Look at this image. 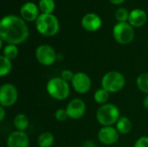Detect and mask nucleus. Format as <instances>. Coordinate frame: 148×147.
Here are the masks:
<instances>
[{"mask_svg": "<svg viewBox=\"0 0 148 147\" xmlns=\"http://www.w3.org/2000/svg\"><path fill=\"white\" fill-rule=\"evenodd\" d=\"M114 40L120 44H129L134 38L133 26L129 23H118L113 29Z\"/></svg>", "mask_w": 148, "mask_h": 147, "instance_id": "6", "label": "nucleus"}, {"mask_svg": "<svg viewBox=\"0 0 148 147\" xmlns=\"http://www.w3.org/2000/svg\"><path fill=\"white\" fill-rule=\"evenodd\" d=\"M55 117L58 121H65L69 118V115H68V113H67L66 109L59 108V109H57L56 111Z\"/></svg>", "mask_w": 148, "mask_h": 147, "instance_id": "25", "label": "nucleus"}, {"mask_svg": "<svg viewBox=\"0 0 148 147\" xmlns=\"http://www.w3.org/2000/svg\"><path fill=\"white\" fill-rule=\"evenodd\" d=\"M115 125H116L115 128L117 129L119 133H121V134L129 133L133 128L131 120L127 117H121Z\"/></svg>", "mask_w": 148, "mask_h": 147, "instance_id": "16", "label": "nucleus"}, {"mask_svg": "<svg viewBox=\"0 0 148 147\" xmlns=\"http://www.w3.org/2000/svg\"><path fill=\"white\" fill-rule=\"evenodd\" d=\"M37 31L44 36H53L59 31V21L53 14H41L36 21Z\"/></svg>", "mask_w": 148, "mask_h": 147, "instance_id": "2", "label": "nucleus"}, {"mask_svg": "<svg viewBox=\"0 0 148 147\" xmlns=\"http://www.w3.org/2000/svg\"><path fill=\"white\" fill-rule=\"evenodd\" d=\"M66 111L70 119L79 120L85 114L86 104L81 99H74L68 104Z\"/></svg>", "mask_w": 148, "mask_h": 147, "instance_id": "11", "label": "nucleus"}, {"mask_svg": "<svg viewBox=\"0 0 148 147\" xmlns=\"http://www.w3.org/2000/svg\"><path fill=\"white\" fill-rule=\"evenodd\" d=\"M12 69V63L11 61L8 58L4 57L3 55L0 56V76H4L10 74Z\"/></svg>", "mask_w": 148, "mask_h": 147, "instance_id": "19", "label": "nucleus"}, {"mask_svg": "<svg viewBox=\"0 0 148 147\" xmlns=\"http://www.w3.org/2000/svg\"><path fill=\"white\" fill-rule=\"evenodd\" d=\"M17 55H18V49L16 45L14 44H8L7 46L4 47L3 50V55L10 61L16 59Z\"/></svg>", "mask_w": 148, "mask_h": 147, "instance_id": "22", "label": "nucleus"}, {"mask_svg": "<svg viewBox=\"0 0 148 147\" xmlns=\"http://www.w3.org/2000/svg\"><path fill=\"white\" fill-rule=\"evenodd\" d=\"M126 84L124 75L118 71L108 72L101 79V88L108 93H117L121 91Z\"/></svg>", "mask_w": 148, "mask_h": 147, "instance_id": "5", "label": "nucleus"}, {"mask_svg": "<svg viewBox=\"0 0 148 147\" xmlns=\"http://www.w3.org/2000/svg\"><path fill=\"white\" fill-rule=\"evenodd\" d=\"M113 4H115V5H117V4H121L122 3H124L125 2V0H109Z\"/></svg>", "mask_w": 148, "mask_h": 147, "instance_id": "30", "label": "nucleus"}, {"mask_svg": "<svg viewBox=\"0 0 148 147\" xmlns=\"http://www.w3.org/2000/svg\"><path fill=\"white\" fill-rule=\"evenodd\" d=\"M120 118L119 108L111 103L101 106L96 113V120L103 126H110L116 124Z\"/></svg>", "mask_w": 148, "mask_h": 147, "instance_id": "3", "label": "nucleus"}, {"mask_svg": "<svg viewBox=\"0 0 148 147\" xmlns=\"http://www.w3.org/2000/svg\"><path fill=\"white\" fill-rule=\"evenodd\" d=\"M5 117V110L3 107H0V121H3Z\"/></svg>", "mask_w": 148, "mask_h": 147, "instance_id": "29", "label": "nucleus"}, {"mask_svg": "<svg viewBox=\"0 0 148 147\" xmlns=\"http://www.w3.org/2000/svg\"><path fill=\"white\" fill-rule=\"evenodd\" d=\"M48 94L55 100L62 101L67 99L70 94V88L69 82L61 77L50 79L46 86Z\"/></svg>", "mask_w": 148, "mask_h": 147, "instance_id": "4", "label": "nucleus"}, {"mask_svg": "<svg viewBox=\"0 0 148 147\" xmlns=\"http://www.w3.org/2000/svg\"><path fill=\"white\" fill-rule=\"evenodd\" d=\"M134 147H148V137H141L134 144Z\"/></svg>", "mask_w": 148, "mask_h": 147, "instance_id": "27", "label": "nucleus"}, {"mask_svg": "<svg viewBox=\"0 0 148 147\" xmlns=\"http://www.w3.org/2000/svg\"><path fill=\"white\" fill-rule=\"evenodd\" d=\"M119 132L116 128L110 126H102L98 133V139L101 143L111 146L115 144L119 139Z\"/></svg>", "mask_w": 148, "mask_h": 147, "instance_id": "10", "label": "nucleus"}, {"mask_svg": "<svg viewBox=\"0 0 148 147\" xmlns=\"http://www.w3.org/2000/svg\"><path fill=\"white\" fill-rule=\"evenodd\" d=\"M0 37L8 44L17 45L24 42L29 37V29L25 21L14 15L4 16L0 22Z\"/></svg>", "mask_w": 148, "mask_h": 147, "instance_id": "1", "label": "nucleus"}, {"mask_svg": "<svg viewBox=\"0 0 148 147\" xmlns=\"http://www.w3.org/2000/svg\"><path fill=\"white\" fill-rule=\"evenodd\" d=\"M29 139L24 132L15 131L11 133L7 139L8 147H29Z\"/></svg>", "mask_w": 148, "mask_h": 147, "instance_id": "12", "label": "nucleus"}, {"mask_svg": "<svg viewBox=\"0 0 148 147\" xmlns=\"http://www.w3.org/2000/svg\"><path fill=\"white\" fill-rule=\"evenodd\" d=\"M56 8V3L54 0H40L39 9L44 14H52Z\"/></svg>", "mask_w": 148, "mask_h": 147, "instance_id": "20", "label": "nucleus"}, {"mask_svg": "<svg viewBox=\"0 0 148 147\" xmlns=\"http://www.w3.org/2000/svg\"><path fill=\"white\" fill-rule=\"evenodd\" d=\"M81 147H97V146H96V145L95 144V142H94V141H92V140H86V141H84V142L82 144Z\"/></svg>", "mask_w": 148, "mask_h": 147, "instance_id": "28", "label": "nucleus"}, {"mask_svg": "<svg viewBox=\"0 0 148 147\" xmlns=\"http://www.w3.org/2000/svg\"><path fill=\"white\" fill-rule=\"evenodd\" d=\"M147 20V15L141 9H134L129 13L128 22L133 27H142Z\"/></svg>", "mask_w": 148, "mask_h": 147, "instance_id": "15", "label": "nucleus"}, {"mask_svg": "<svg viewBox=\"0 0 148 147\" xmlns=\"http://www.w3.org/2000/svg\"><path fill=\"white\" fill-rule=\"evenodd\" d=\"M109 94L110 93H108L107 90H105L102 88L100 89H97L94 94L95 101L98 104H106V102L108 101L109 98Z\"/></svg>", "mask_w": 148, "mask_h": 147, "instance_id": "23", "label": "nucleus"}, {"mask_svg": "<svg viewBox=\"0 0 148 147\" xmlns=\"http://www.w3.org/2000/svg\"><path fill=\"white\" fill-rule=\"evenodd\" d=\"M82 26L87 31H96L101 26V19L98 15L95 13L86 14L82 19Z\"/></svg>", "mask_w": 148, "mask_h": 147, "instance_id": "13", "label": "nucleus"}, {"mask_svg": "<svg viewBox=\"0 0 148 147\" xmlns=\"http://www.w3.org/2000/svg\"><path fill=\"white\" fill-rule=\"evenodd\" d=\"M20 14H21L22 18L24 21H28V22L36 21V19L39 16V15H38V8L32 2L25 3L21 7Z\"/></svg>", "mask_w": 148, "mask_h": 147, "instance_id": "14", "label": "nucleus"}, {"mask_svg": "<svg viewBox=\"0 0 148 147\" xmlns=\"http://www.w3.org/2000/svg\"><path fill=\"white\" fill-rule=\"evenodd\" d=\"M36 57L39 63L43 66H51L57 59V55L55 49L47 44H42L37 47L36 50Z\"/></svg>", "mask_w": 148, "mask_h": 147, "instance_id": "8", "label": "nucleus"}, {"mask_svg": "<svg viewBox=\"0 0 148 147\" xmlns=\"http://www.w3.org/2000/svg\"><path fill=\"white\" fill-rule=\"evenodd\" d=\"M129 13L127 9L120 8L115 12V18L119 23H125L128 20Z\"/></svg>", "mask_w": 148, "mask_h": 147, "instance_id": "24", "label": "nucleus"}, {"mask_svg": "<svg viewBox=\"0 0 148 147\" xmlns=\"http://www.w3.org/2000/svg\"><path fill=\"white\" fill-rule=\"evenodd\" d=\"M18 93L16 88L11 83H4L0 88V104L1 107H12L17 101Z\"/></svg>", "mask_w": 148, "mask_h": 147, "instance_id": "7", "label": "nucleus"}, {"mask_svg": "<svg viewBox=\"0 0 148 147\" xmlns=\"http://www.w3.org/2000/svg\"><path fill=\"white\" fill-rule=\"evenodd\" d=\"M143 106H144V107L146 109L148 110V95L144 99V101H143Z\"/></svg>", "mask_w": 148, "mask_h": 147, "instance_id": "31", "label": "nucleus"}, {"mask_svg": "<svg viewBox=\"0 0 148 147\" xmlns=\"http://www.w3.org/2000/svg\"><path fill=\"white\" fill-rule=\"evenodd\" d=\"M75 76V74L71 71V70H69V69H65L62 72L61 74V78L62 80H64L65 81L67 82H69V81H72L73 78Z\"/></svg>", "mask_w": 148, "mask_h": 147, "instance_id": "26", "label": "nucleus"}, {"mask_svg": "<svg viewBox=\"0 0 148 147\" xmlns=\"http://www.w3.org/2000/svg\"><path fill=\"white\" fill-rule=\"evenodd\" d=\"M14 126L16 128L17 131H21V132H24L28 127H29V119L28 117L23 114V113H19L17 114L15 119H14Z\"/></svg>", "mask_w": 148, "mask_h": 147, "instance_id": "17", "label": "nucleus"}, {"mask_svg": "<svg viewBox=\"0 0 148 147\" xmlns=\"http://www.w3.org/2000/svg\"><path fill=\"white\" fill-rule=\"evenodd\" d=\"M55 137L51 133L45 132L39 135L37 139V144L39 147H51L54 144Z\"/></svg>", "mask_w": 148, "mask_h": 147, "instance_id": "18", "label": "nucleus"}, {"mask_svg": "<svg viewBox=\"0 0 148 147\" xmlns=\"http://www.w3.org/2000/svg\"><path fill=\"white\" fill-rule=\"evenodd\" d=\"M136 85L142 93L148 94V73H143L137 77Z\"/></svg>", "mask_w": 148, "mask_h": 147, "instance_id": "21", "label": "nucleus"}, {"mask_svg": "<svg viewBox=\"0 0 148 147\" xmlns=\"http://www.w3.org/2000/svg\"><path fill=\"white\" fill-rule=\"evenodd\" d=\"M71 83L75 91L81 94H87L91 88V79L83 72H78L75 74Z\"/></svg>", "mask_w": 148, "mask_h": 147, "instance_id": "9", "label": "nucleus"}]
</instances>
